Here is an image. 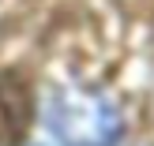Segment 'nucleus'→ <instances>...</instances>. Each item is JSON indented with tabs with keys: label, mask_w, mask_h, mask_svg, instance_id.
Returning a JSON list of instances; mask_svg holds the SVG:
<instances>
[{
	"label": "nucleus",
	"mask_w": 154,
	"mask_h": 146,
	"mask_svg": "<svg viewBox=\"0 0 154 146\" xmlns=\"http://www.w3.org/2000/svg\"><path fill=\"white\" fill-rule=\"evenodd\" d=\"M53 127L68 146H113L117 139V112L98 94L68 90L53 101Z\"/></svg>",
	"instance_id": "nucleus-1"
},
{
	"label": "nucleus",
	"mask_w": 154,
	"mask_h": 146,
	"mask_svg": "<svg viewBox=\"0 0 154 146\" xmlns=\"http://www.w3.org/2000/svg\"><path fill=\"white\" fill-rule=\"evenodd\" d=\"M30 124V94L19 79L0 75V146H11L23 139Z\"/></svg>",
	"instance_id": "nucleus-2"
}]
</instances>
